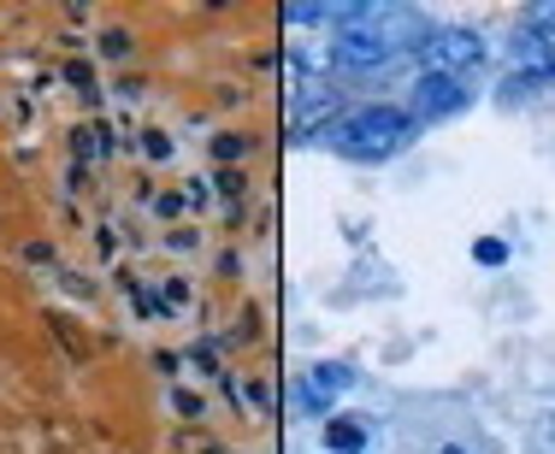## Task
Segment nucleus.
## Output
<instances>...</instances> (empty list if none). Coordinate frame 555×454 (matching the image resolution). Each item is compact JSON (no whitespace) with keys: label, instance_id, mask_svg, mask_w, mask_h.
Here are the masks:
<instances>
[{"label":"nucleus","instance_id":"obj_11","mask_svg":"<svg viewBox=\"0 0 555 454\" xmlns=\"http://www.w3.org/2000/svg\"><path fill=\"white\" fill-rule=\"evenodd\" d=\"M443 454H467V449H455V443H449V449H443Z\"/></svg>","mask_w":555,"mask_h":454},{"label":"nucleus","instance_id":"obj_9","mask_svg":"<svg viewBox=\"0 0 555 454\" xmlns=\"http://www.w3.org/2000/svg\"><path fill=\"white\" fill-rule=\"evenodd\" d=\"M142 148H149V159H166V154H171V142L160 137V130H149V137H142Z\"/></svg>","mask_w":555,"mask_h":454},{"label":"nucleus","instance_id":"obj_7","mask_svg":"<svg viewBox=\"0 0 555 454\" xmlns=\"http://www.w3.org/2000/svg\"><path fill=\"white\" fill-rule=\"evenodd\" d=\"M214 154L224 159V166H231V159H243V154H248V137H219V142H214Z\"/></svg>","mask_w":555,"mask_h":454},{"label":"nucleus","instance_id":"obj_8","mask_svg":"<svg viewBox=\"0 0 555 454\" xmlns=\"http://www.w3.org/2000/svg\"><path fill=\"white\" fill-rule=\"evenodd\" d=\"M473 254H479V265H502V260H508V243H496V236H485V243L473 248Z\"/></svg>","mask_w":555,"mask_h":454},{"label":"nucleus","instance_id":"obj_10","mask_svg":"<svg viewBox=\"0 0 555 454\" xmlns=\"http://www.w3.org/2000/svg\"><path fill=\"white\" fill-rule=\"evenodd\" d=\"M532 24H538V30H550V36H555V7H538V12H532Z\"/></svg>","mask_w":555,"mask_h":454},{"label":"nucleus","instance_id":"obj_1","mask_svg":"<svg viewBox=\"0 0 555 454\" xmlns=\"http://www.w3.org/2000/svg\"><path fill=\"white\" fill-rule=\"evenodd\" d=\"M414 130L420 125H414L408 106L373 101V106H361V113L343 118L337 142H343V154H354V159H390V154H402L408 142H414Z\"/></svg>","mask_w":555,"mask_h":454},{"label":"nucleus","instance_id":"obj_4","mask_svg":"<svg viewBox=\"0 0 555 454\" xmlns=\"http://www.w3.org/2000/svg\"><path fill=\"white\" fill-rule=\"evenodd\" d=\"M390 53L396 48L385 42V36H343V42L332 48V65H343V72H378Z\"/></svg>","mask_w":555,"mask_h":454},{"label":"nucleus","instance_id":"obj_2","mask_svg":"<svg viewBox=\"0 0 555 454\" xmlns=\"http://www.w3.org/2000/svg\"><path fill=\"white\" fill-rule=\"evenodd\" d=\"M467 106V77H449V72H420L414 77V125H431V118H455Z\"/></svg>","mask_w":555,"mask_h":454},{"label":"nucleus","instance_id":"obj_3","mask_svg":"<svg viewBox=\"0 0 555 454\" xmlns=\"http://www.w3.org/2000/svg\"><path fill=\"white\" fill-rule=\"evenodd\" d=\"M426 72H449V77H461V72H473V65H485V42L473 30H438L426 42Z\"/></svg>","mask_w":555,"mask_h":454},{"label":"nucleus","instance_id":"obj_5","mask_svg":"<svg viewBox=\"0 0 555 454\" xmlns=\"http://www.w3.org/2000/svg\"><path fill=\"white\" fill-rule=\"evenodd\" d=\"M349 384H354L349 366H320V372H313V395H308V402H313V407H332V395L349 390Z\"/></svg>","mask_w":555,"mask_h":454},{"label":"nucleus","instance_id":"obj_12","mask_svg":"<svg viewBox=\"0 0 555 454\" xmlns=\"http://www.w3.org/2000/svg\"><path fill=\"white\" fill-rule=\"evenodd\" d=\"M550 425H555V413H550Z\"/></svg>","mask_w":555,"mask_h":454},{"label":"nucleus","instance_id":"obj_6","mask_svg":"<svg viewBox=\"0 0 555 454\" xmlns=\"http://www.w3.org/2000/svg\"><path fill=\"white\" fill-rule=\"evenodd\" d=\"M325 443H332L337 454H354V449L366 443V431H354L349 419H332V425H325Z\"/></svg>","mask_w":555,"mask_h":454}]
</instances>
